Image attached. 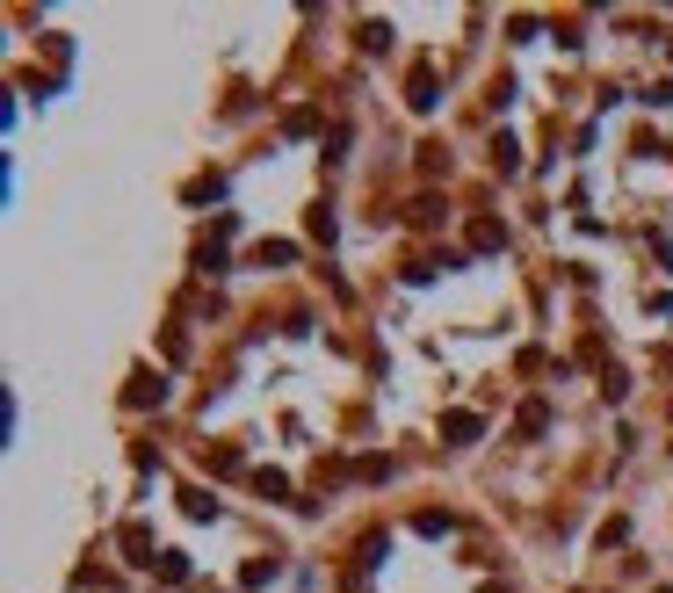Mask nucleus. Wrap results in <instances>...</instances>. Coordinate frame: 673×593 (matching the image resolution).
<instances>
[{"label":"nucleus","mask_w":673,"mask_h":593,"mask_svg":"<svg viewBox=\"0 0 673 593\" xmlns=\"http://www.w3.org/2000/svg\"><path fill=\"white\" fill-rule=\"evenodd\" d=\"M116 543H124V557H131V565H160V550H152V528L145 521H124V528H116Z\"/></svg>","instance_id":"3"},{"label":"nucleus","mask_w":673,"mask_h":593,"mask_svg":"<svg viewBox=\"0 0 673 593\" xmlns=\"http://www.w3.org/2000/svg\"><path fill=\"white\" fill-rule=\"evenodd\" d=\"M659 593H673V586H659Z\"/></svg>","instance_id":"21"},{"label":"nucleus","mask_w":673,"mask_h":593,"mask_svg":"<svg viewBox=\"0 0 673 593\" xmlns=\"http://www.w3.org/2000/svg\"><path fill=\"white\" fill-rule=\"evenodd\" d=\"M333 232H341V225H333V210H312V239H319V246H333Z\"/></svg>","instance_id":"20"},{"label":"nucleus","mask_w":673,"mask_h":593,"mask_svg":"<svg viewBox=\"0 0 673 593\" xmlns=\"http://www.w3.org/2000/svg\"><path fill=\"white\" fill-rule=\"evenodd\" d=\"M210 471L232 478V471H239V449H232V442H225V449H210Z\"/></svg>","instance_id":"19"},{"label":"nucleus","mask_w":673,"mask_h":593,"mask_svg":"<svg viewBox=\"0 0 673 593\" xmlns=\"http://www.w3.org/2000/svg\"><path fill=\"white\" fill-rule=\"evenodd\" d=\"M355 478H362V485H377V478H391V456H362V463H355Z\"/></svg>","instance_id":"17"},{"label":"nucleus","mask_w":673,"mask_h":593,"mask_svg":"<svg viewBox=\"0 0 673 593\" xmlns=\"http://www.w3.org/2000/svg\"><path fill=\"white\" fill-rule=\"evenodd\" d=\"M406 225H420V232L442 225V203H435V196H413V203H406Z\"/></svg>","instance_id":"10"},{"label":"nucleus","mask_w":673,"mask_h":593,"mask_svg":"<svg viewBox=\"0 0 673 593\" xmlns=\"http://www.w3.org/2000/svg\"><path fill=\"white\" fill-rule=\"evenodd\" d=\"M152 572H160L167 586H181V579H189V557H181V550H160V565H152Z\"/></svg>","instance_id":"11"},{"label":"nucleus","mask_w":673,"mask_h":593,"mask_svg":"<svg viewBox=\"0 0 673 593\" xmlns=\"http://www.w3.org/2000/svg\"><path fill=\"white\" fill-rule=\"evenodd\" d=\"M181 507H189V521H210V514H218V499H210V492H181Z\"/></svg>","instance_id":"16"},{"label":"nucleus","mask_w":673,"mask_h":593,"mask_svg":"<svg viewBox=\"0 0 673 593\" xmlns=\"http://www.w3.org/2000/svg\"><path fill=\"white\" fill-rule=\"evenodd\" d=\"M601 398H608V405L630 398V377H623V369H608V377H601Z\"/></svg>","instance_id":"18"},{"label":"nucleus","mask_w":673,"mask_h":593,"mask_svg":"<svg viewBox=\"0 0 673 593\" xmlns=\"http://www.w3.org/2000/svg\"><path fill=\"white\" fill-rule=\"evenodd\" d=\"M196 268H203V275H225V246L203 239V246H196Z\"/></svg>","instance_id":"14"},{"label":"nucleus","mask_w":673,"mask_h":593,"mask_svg":"<svg viewBox=\"0 0 673 593\" xmlns=\"http://www.w3.org/2000/svg\"><path fill=\"white\" fill-rule=\"evenodd\" d=\"M406 102L427 116V109H435L442 95H435V66H427V58H420V66H413V80H406Z\"/></svg>","instance_id":"4"},{"label":"nucleus","mask_w":673,"mask_h":593,"mask_svg":"<svg viewBox=\"0 0 673 593\" xmlns=\"http://www.w3.org/2000/svg\"><path fill=\"white\" fill-rule=\"evenodd\" d=\"M493 174H522V145H514L507 131L493 138Z\"/></svg>","instance_id":"8"},{"label":"nucleus","mask_w":673,"mask_h":593,"mask_svg":"<svg viewBox=\"0 0 673 593\" xmlns=\"http://www.w3.org/2000/svg\"><path fill=\"white\" fill-rule=\"evenodd\" d=\"M507 246V225L500 217H471V254H500Z\"/></svg>","instance_id":"6"},{"label":"nucleus","mask_w":673,"mask_h":593,"mask_svg":"<svg viewBox=\"0 0 673 593\" xmlns=\"http://www.w3.org/2000/svg\"><path fill=\"white\" fill-rule=\"evenodd\" d=\"M536 434H550V405L543 398H529L522 413H514V442H536Z\"/></svg>","instance_id":"5"},{"label":"nucleus","mask_w":673,"mask_h":593,"mask_svg":"<svg viewBox=\"0 0 673 593\" xmlns=\"http://www.w3.org/2000/svg\"><path fill=\"white\" fill-rule=\"evenodd\" d=\"M355 44L370 51V58H377V51H391V22H362V29H355Z\"/></svg>","instance_id":"9"},{"label":"nucleus","mask_w":673,"mask_h":593,"mask_svg":"<svg viewBox=\"0 0 673 593\" xmlns=\"http://www.w3.org/2000/svg\"><path fill=\"white\" fill-rule=\"evenodd\" d=\"M275 572H283V565H275V557H254V565H247V572H239V586H268Z\"/></svg>","instance_id":"15"},{"label":"nucleus","mask_w":673,"mask_h":593,"mask_svg":"<svg viewBox=\"0 0 673 593\" xmlns=\"http://www.w3.org/2000/svg\"><path fill=\"white\" fill-rule=\"evenodd\" d=\"M124 405H131V413H145V405L160 413V405H167V377H160V369H138V377L124 384Z\"/></svg>","instance_id":"1"},{"label":"nucleus","mask_w":673,"mask_h":593,"mask_svg":"<svg viewBox=\"0 0 673 593\" xmlns=\"http://www.w3.org/2000/svg\"><path fill=\"white\" fill-rule=\"evenodd\" d=\"M254 492H261V499H290V478H283V471H254Z\"/></svg>","instance_id":"12"},{"label":"nucleus","mask_w":673,"mask_h":593,"mask_svg":"<svg viewBox=\"0 0 673 593\" xmlns=\"http://www.w3.org/2000/svg\"><path fill=\"white\" fill-rule=\"evenodd\" d=\"M478 434H485V420L471 413V405H456V413H442V442H449V449H471Z\"/></svg>","instance_id":"2"},{"label":"nucleus","mask_w":673,"mask_h":593,"mask_svg":"<svg viewBox=\"0 0 673 593\" xmlns=\"http://www.w3.org/2000/svg\"><path fill=\"white\" fill-rule=\"evenodd\" d=\"M254 261H261V268H290V261H297V246H290V239H261V246H254Z\"/></svg>","instance_id":"7"},{"label":"nucleus","mask_w":673,"mask_h":593,"mask_svg":"<svg viewBox=\"0 0 673 593\" xmlns=\"http://www.w3.org/2000/svg\"><path fill=\"white\" fill-rule=\"evenodd\" d=\"M420 174H427V181H435V174H449V152H442L435 138H427V145H420Z\"/></svg>","instance_id":"13"}]
</instances>
